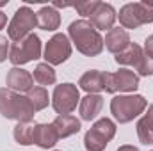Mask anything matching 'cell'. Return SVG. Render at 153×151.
I'll list each match as a JSON object with an SVG mask.
<instances>
[{
  "instance_id": "cell-8",
  "label": "cell",
  "mask_w": 153,
  "mask_h": 151,
  "mask_svg": "<svg viewBox=\"0 0 153 151\" xmlns=\"http://www.w3.org/2000/svg\"><path fill=\"white\" fill-rule=\"evenodd\" d=\"M105 75V93H132L139 87V75L132 70H119Z\"/></svg>"
},
{
  "instance_id": "cell-1",
  "label": "cell",
  "mask_w": 153,
  "mask_h": 151,
  "mask_svg": "<svg viewBox=\"0 0 153 151\" xmlns=\"http://www.w3.org/2000/svg\"><path fill=\"white\" fill-rule=\"evenodd\" d=\"M70 38L75 43L76 50L87 57L100 55L103 50V38L87 20H76L68 29Z\"/></svg>"
},
{
  "instance_id": "cell-17",
  "label": "cell",
  "mask_w": 153,
  "mask_h": 151,
  "mask_svg": "<svg viewBox=\"0 0 153 151\" xmlns=\"http://www.w3.org/2000/svg\"><path fill=\"white\" fill-rule=\"evenodd\" d=\"M34 107L30 103V100L27 96L16 94L14 96V103H13V119H16L18 123H30V119L34 117Z\"/></svg>"
},
{
  "instance_id": "cell-15",
  "label": "cell",
  "mask_w": 153,
  "mask_h": 151,
  "mask_svg": "<svg viewBox=\"0 0 153 151\" xmlns=\"http://www.w3.org/2000/svg\"><path fill=\"white\" fill-rule=\"evenodd\" d=\"M57 141L59 137H57L53 124H36L34 126V144L36 146L48 150V148H53Z\"/></svg>"
},
{
  "instance_id": "cell-23",
  "label": "cell",
  "mask_w": 153,
  "mask_h": 151,
  "mask_svg": "<svg viewBox=\"0 0 153 151\" xmlns=\"http://www.w3.org/2000/svg\"><path fill=\"white\" fill-rule=\"evenodd\" d=\"M27 98L30 100L34 110H43V109H46V105H48V93H46V89L41 87V85L32 87V89L27 93Z\"/></svg>"
},
{
  "instance_id": "cell-13",
  "label": "cell",
  "mask_w": 153,
  "mask_h": 151,
  "mask_svg": "<svg viewBox=\"0 0 153 151\" xmlns=\"http://www.w3.org/2000/svg\"><path fill=\"white\" fill-rule=\"evenodd\" d=\"M103 44L107 46L109 52L112 53H121L128 44H130V36L125 29H111L107 34H105V39H103Z\"/></svg>"
},
{
  "instance_id": "cell-9",
  "label": "cell",
  "mask_w": 153,
  "mask_h": 151,
  "mask_svg": "<svg viewBox=\"0 0 153 151\" xmlns=\"http://www.w3.org/2000/svg\"><path fill=\"white\" fill-rule=\"evenodd\" d=\"M71 55V43L68 36L55 34L45 46V59L46 64H62Z\"/></svg>"
},
{
  "instance_id": "cell-21",
  "label": "cell",
  "mask_w": 153,
  "mask_h": 151,
  "mask_svg": "<svg viewBox=\"0 0 153 151\" xmlns=\"http://www.w3.org/2000/svg\"><path fill=\"white\" fill-rule=\"evenodd\" d=\"M34 126L32 123H18L14 126V141L20 146H30L34 144Z\"/></svg>"
},
{
  "instance_id": "cell-6",
  "label": "cell",
  "mask_w": 153,
  "mask_h": 151,
  "mask_svg": "<svg viewBox=\"0 0 153 151\" xmlns=\"http://www.w3.org/2000/svg\"><path fill=\"white\" fill-rule=\"evenodd\" d=\"M38 25V16H36V13L30 9V7H20L16 13H14V16H13V20H11V23H9V29H7V34H9V38L13 39V41H22V39H25L27 36H30V30L34 29Z\"/></svg>"
},
{
  "instance_id": "cell-27",
  "label": "cell",
  "mask_w": 153,
  "mask_h": 151,
  "mask_svg": "<svg viewBox=\"0 0 153 151\" xmlns=\"http://www.w3.org/2000/svg\"><path fill=\"white\" fill-rule=\"evenodd\" d=\"M7 55H9V41L4 36H0V62H4Z\"/></svg>"
},
{
  "instance_id": "cell-25",
  "label": "cell",
  "mask_w": 153,
  "mask_h": 151,
  "mask_svg": "<svg viewBox=\"0 0 153 151\" xmlns=\"http://www.w3.org/2000/svg\"><path fill=\"white\" fill-rule=\"evenodd\" d=\"M135 70L139 71L141 76H152L153 75V57H148V55L144 53L143 59H141V62L137 64Z\"/></svg>"
},
{
  "instance_id": "cell-4",
  "label": "cell",
  "mask_w": 153,
  "mask_h": 151,
  "mask_svg": "<svg viewBox=\"0 0 153 151\" xmlns=\"http://www.w3.org/2000/svg\"><path fill=\"white\" fill-rule=\"evenodd\" d=\"M116 124L109 117L98 119L84 137V146L87 151H103L107 144L114 139Z\"/></svg>"
},
{
  "instance_id": "cell-18",
  "label": "cell",
  "mask_w": 153,
  "mask_h": 151,
  "mask_svg": "<svg viewBox=\"0 0 153 151\" xmlns=\"http://www.w3.org/2000/svg\"><path fill=\"white\" fill-rule=\"evenodd\" d=\"M36 16H38V27L43 29V30H55V29H59V25H61V16H59V13H57L53 7H50V5L41 7V11H39Z\"/></svg>"
},
{
  "instance_id": "cell-5",
  "label": "cell",
  "mask_w": 153,
  "mask_h": 151,
  "mask_svg": "<svg viewBox=\"0 0 153 151\" xmlns=\"http://www.w3.org/2000/svg\"><path fill=\"white\" fill-rule=\"evenodd\" d=\"M41 57V39L36 34H30L25 39L14 43L9 50V59L14 66L27 64L30 61H36Z\"/></svg>"
},
{
  "instance_id": "cell-20",
  "label": "cell",
  "mask_w": 153,
  "mask_h": 151,
  "mask_svg": "<svg viewBox=\"0 0 153 151\" xmlns=\"http://www.w3.org/2000/svg\"><path fill=\"white\" fill-rule=\"evenodd\" d=\"M143 48L139 46V44H135V43H130L121 53H117L114 59L117 64H123V66H134V68H137V64L141 62V59H143Z\"/></svg>"
},
{
  "instance_id": "cell-11",
  "label": "cell",
  "mask_w": 153,
  "mask_h": 151,
  "mask_svg": "<svg viewBox=\"0 0 153 151\" xmlns=\"http://www.w3.org/2000/svg\"><path fill=\"white\" fill-rule=\"evenodd\" d=\"M7 89L16 91V93H29L34 87V78L27 70L22 68H11L7 71Z\"/></svg>"
},
{
  "instance_id": "cell-12",
  "label": "cell",
  "mask_w": 153,
  "mask_h": 151,
  "mask_svg": "<svg viewBox=\"0 0 153 151\" xmlns=\"http://www.w3.org/2000/svg\"><path fill=\"white\" fill-rule=\"evenodd\" d=\"M78 85L87 94H98L100 91H105V75L98 70H91L80 76Z\"/></svg>"
},
{
  "instance_id": "cell-24",
  "label": "cell",
  "mask_w": 153,
  "mask_h": 151,
  "mask_svg": "<svg viewBox=\"0 0 153 151\" xmlns=\"http://www.w3.org/2000/svg\"><path fill=\"white\" fill-rule=\"evenodd\" d=\"M16 93L11 89L2 87L0 89V114L7 119H13V103H14Z\"/></svg>"
},
{
  "instance_id": "cell-16",
  "label": "cell",
  "mask_w": 153,
  "mask_h": 151,
  "mask_svg": "<svg viewBox=\"0 0 153 151\" xmlns=\"http://www.w3.org/2000/svg\"><path fill=\"white\" fill-rule=\"evenodd\" d=\"M52 124H53V128H55L59 139H66V137L73 135V133H76V132L80 130V121L76 119L75 115H70V114L57 115Z\"/></svg>"
},
{
  "instance_id": "cell-19",
  "label": "cell",
  "mask_w": 153,
  "mask_h": 151,
  "mask_svg": "<svg viewBox=\"0 0 153 151\" xmlns=\"http://www.w3.org/2000/svg\"><path fill=\"white\" fill-rule=\"evenodd\" d=\"M137 135L143 144H146V146L153 144V103L150 105L148 112L137 123Z\"/></svg>"
},
{
  "instance_id": "cell-22",
  "label": "cell",
  "mask_w": 153,
  "mask_h": 151,
  "mask_svg": "<svg viewBox=\"0 0 153 151\" xmlns=\"http://www.w3.org/2000/svg\"><path fill=\"white\" fill-rule=\"evenodd\" d=\"M55 71H53V68L50 66V64H46V62H41L36 66V70H34V80L41 84V85H52V84H55Z\"/></svg>"
},
{
  "instance_id": "cell-10",
  "label": "cell",
  "mask_w": 153,
  "mask_h": 151,
  "mask_svg": "<svg viewBox=\"0 0 153 151\" xmlns=\"http://www.w3.org/2000/svg\"><path fill=\"white\" fill-rule=\"evenodd\" d=\"M116 9L111 4H103V2H98L96 9L91 13V25L94 29H100V30H105V29H112L116 21Z\"/></svg>"
},
{
  "instance_id": "cell-14",
  "label": "cell",
  "mask_w": 153,
  "mask_h": 151,
  "mask_svg": "<svg viewBox=\"0 0 153 151\" xmlns=\"http://www.w3.org/2000/svg\"><path fill=\"white\" fill-rule=\"evenodd\" d=\"M102 107H103V98L100 94H87L78 103L80 117L84 121H91V119H94L98 114L102 112Z\"/></svg>"
},
{
  "instance_id": "cell-26",
  "label": "cell",
  "mask_w": 153,
  "mask_h": 151,
  "mask_svg": "<svg viewBox=\"0 0 153 151\" xmlns=\"http://www.w3.org/2000/svg\"><path fill=\"white\" fill-rule=\"evenodd\" d=\"M96 5H98V0H89V2H76V4H73V7H75L76 11H78V14H82V16H91V13L96 9Z\"/></svg>"
},
{
  "instance_id": "cell-29",
  "label": "cell",
  "mask_w": 153,
  "mask_h": 151,
  "mask_svg": "<svg viewBox=\"0 0 153 151\" xmlns=\"http://www.w3.org/2000/svg\"><path fill=\"white\" fill-rule=\"evenodd\" d=\"M5 23H7V16H5V14H4V13L0 11V30H2L4 27H5Z\"/></svg>"
},
{
  "instance_id": "cell-3",
  "label": "cell",
  "mask_w": 153,
  "mask_h": 151,
  "mask_svg": "<svg viewBox=\"0 0 153 151\" xmlns=\"http://www.w3.org/2000/svg\"><path fill=\"white\" fill-rule=\"evenodd\" d=\"M119 23L125 29H137L144 23H153V2L126 4L119 9Z\"/></svg>"
},
{
  "instance_id": "cell-28",
  "label": "cell",
  "mask_w": 153,
  "mask_h": 151,
  "mask_svg": "<svg viewBox=\"0 0 153 151\" xmlns=\"http://www.w3.org/2000/svg\"><path fill=\"white\" fill-rule=\"evenodd\" d=\"M144 52H146L148 57H153V36H150L144 41Z\"/></svg>"
},
{
  "instance_id": "cell-30",
  "label": "cell",
  "mask_w": 153,
  "mask_h": 151,
  "mask_svg": "<svg viewBox=\"0 0 153 151\" xmlns=\"http://www.w3.org/2000/svg\"><path fill=\"white\" fill-rule=\"evenodd\" d=\"M117 151H139L137 148H134V146H121V148H117Z\"/></svg>"
},
{
  "instance_id": "cell-2",
  "label": "cell",
  "mask_w": 153,
  "mask_h": 151,
  "mask_svg": "<svg viewBox=\"0 0 153 151\" xmlns=\"http://www.w3.org/2000/svg\"><path fill=\"white\" fill-rule=\"evenodd\" d=\"M148 101L141 94H128V96H114L111 101V112L117 123H130L134 117L144 112Z\"/></svg>"
},
{
  "instance_id": "cell-7",
  "label": "cell",
  "mask_w": 153,
  "mask_h": 151,
  "mask_svg": "<svg viewBox=\"0 0 153 151\" xmlns=\"http://www.w3.org/2000/svg\"><path fill=\"white\" fill-rule=\"evenodd\" d=\"M80 103V94L78 89L73 84H61L53 89V96H52V107L53 110L61 115L70 114L76 109V105Z\"/></svg>"
}]
</instances>
